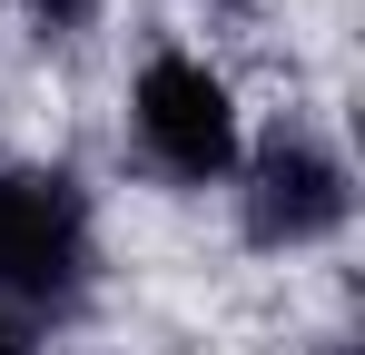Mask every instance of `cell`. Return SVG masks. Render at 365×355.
<instances>
[{
    "label": "cell",
    "mask_w": 365,
    "mask_h": 355,
    "mask_svg": "<svg viewBox=\"0 0 365 355\" xmlns=\"http://www.w3.org/2000/svg\"><path fill=\"white\" fill-rule=\"evenodd\" d=\"M89 197L69 168H0V306L20 326H69L89 306Z\"/></svg>",
    "instance_id": "1"
},
{
    "label": "cell",
    "mask_w": 365,
    "mask_h": 355,
    "mask_svg": "<svg viewBox=\"0 0 365 355\" xmlns=\"http://www.w3.org/2000/svg\"><path fill=\"white\" fill-rule=\"evenodd\" d=\"M128 128H138V158L168 178V187H217V178H237V158H247L227 79H217L207 59H187V50H158L138 69Z\"/></svg>",
    "instance_id": "2"
},
{
    "label": "cell",
    "mask_w": 365,
    "mask_h": 355,
    "mask_svg": "<svg viewBox=\"0 0 365 355\" xmlns=\"http://www.w3.org/2000/svg\"><path fill=\"white\" fill-rule=\"evenodd\" d=\"M0 355H40V346H30V326H20L10 306H0Z\"/></svg>",
    "instance_id": "5"
},
{
    "label": "cell",
    "mask_w": 365,
    "mask_h": 355,
    "mask_svg": "<svg viewBox=\"0 0 365 355\" xmlns=\"http://www.w3.org/2000/svg\"><path fill=\"white\" fill-rule=\"evenodd\" d=\"M30 20H40L50 40H79V30H89V0H30Z\"/></svg>",
    "instance_id": "4"
},
{
    "label": "cell",
    "mask_w": 365,
    "mask_h": 355,
    "mask_svg": "<svg viewBox=\"0 0 365 355\" xmlns=\"http://www.w3.org/2000/svg\"><path fill=\"white\" fill-rule=\"evenodd\" d=\"M237 227L247 247H326V237L356 217V178L326 138L306 128H277L257 158H237Z\"/></svg>",
    "instance_id": "3"
}]
</instances>
